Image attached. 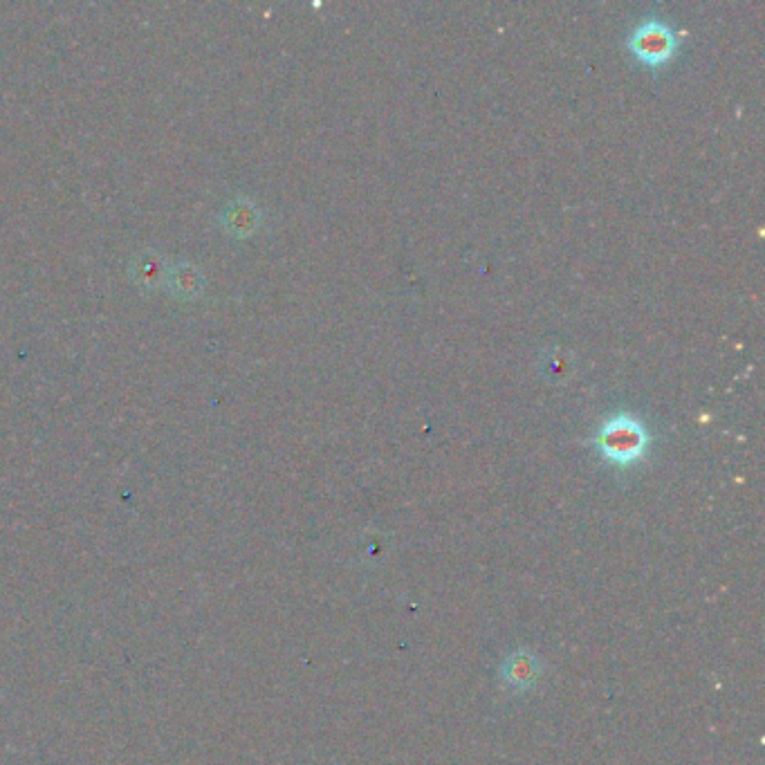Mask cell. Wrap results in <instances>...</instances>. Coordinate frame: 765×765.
<instances>
[{
    "label": "cell",
    "instance_id": "7a4b0ae2",
    "mask_svg": "<svg viewBox=\"0 0 765 765\" xmlns=\"http://www.w3.org/2000/svg\"><path fill=\"white\" fill-rule=\"evenodd\" d=\"M631 50L635 52V57L642 59L644 63L660 66V63H665L667 59H671V54H674L676 36L671 34L667 25L649 21L633 34Z\"/></svg>",
    "mask_w": 765,
    "mask_h": 765
},
{
    "label": "cell",
    "instance_id": "5b68a950",
    "mask_svg": "<svg viewBox=\"0 0 765 765\" xmlns=\"http://www.w3.org/2000/svg\"><path fill=\"white\" fill-rule=\"evenodd\" d=\"M128 272H131L133 281L140 285V288L155 290V288H160V285H164V281H167L169 263H167V258L155 250H144V252L133 256L131 265H128Z\"/></svg>",
    "mask_w": 765,
    "mask_h": 765
},
{
    "label": "cell",
    "instance_id": "8992f818",
    "mask_svg": "<svg viewBox=\"0 0 765 765\" xmlns=\"http://www.w3.org/2000/svg\"><path fill=\"white\" fill-rule=\"evenodd\" d=\"M220 223H223L225 232L229 236L245 238V236H252L258 229V225H261V214H258L254 202L245 198H236L223 209V214H220Z\"/></svg>",
    "mask_w": 765,
    "mask_h": 765
},
{
    "label": "cell",
    "instance_id": "3957f363",
    "mask_svg": "<svg viewBox=\"0 0 765 765\" xmlns=\"http://www.w3.org/2000/svg\"><path fill=\"white\" fill-rule=\"evenodd\" d=\"M541 671L543 667L537 653H532L528 649H516L501 662L499 678L505 685V689L512 691V694H525V691H530L534 685H537V680L541 678Z\"/></svg>",
    "mask_w": 765,
    "mask_h": 765
},
{
    "label": "cell",
    "instance_id": "277c9868",
    "mask_svg": "<svg viewBox=\"0 0 765 765\" xmlns=\"http://www.w3.org/2000/svg\"><path fill=\"white\" fill-rule=\"evenodd\" d=\"M167 290L180 301H196L202 292H205V276H202L200 267L189 261H178L169 265L167 272Z\"/></svg>",
    "mask_w": 765,
    "mask_h": 765
},
{
    "label": "cell",
    "instance_id": "6da1fadb",
    "mask_svg": "<svg viewBox=\"0 0 765 765\" xmlns=\"http://www.w3.org/2000/svg\"><path fill=\"white\" fill-rule=\"evenodd\" d=\"M649 436L640 422H635L629 416H617L611 422L599 429L595 445L602 451V456L613 465H633L640 460L644 449H647Z\"/></svg>",
    "mask_w": 765,
    "mask_h": 765
}]
</instances>
